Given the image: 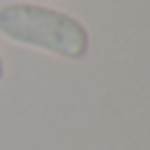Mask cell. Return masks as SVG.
<instances>
[{"mask_svg": "<svg viewBox=\"0 0 150 150\" xmlns=\"http://www.w3.org/2000/svg\"><path fill=\"white\" fill-rule=\"evenodd\" d=\"M0 37L63 61H84L90 53V29L76 16L40 3H3Z\"/></svg>", "mask_w": 150, "mask_h": 150, "instance_id": "6da1fadb", "label": "cell"}, {"mask_svg": "<svg viewBox=\"0 0 150 150\" xmlns=\"http://www.w3.org/2000/svg\"><path fill=\"white\" fill-rule=\"evenodd\" d=\"M3 79H5V61H3V55H0V84H3Z\"/></svg>", "mask_w": 150, "mask_h": 150, "instance_id": "7a4b0ae2", "label": "cell"}]
</instances>
